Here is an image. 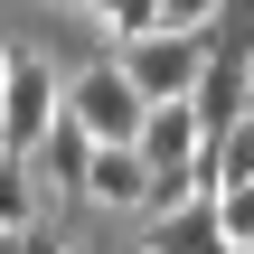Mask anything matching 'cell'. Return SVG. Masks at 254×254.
<instances>
[{
    "mask_svg": "<svg viewBox=\"0 0 254 254\" xmlns=\"http://www.w3.org/2000/svg\"><path fill=\"white\" fill-rule=\"evenodd\" d=\"M113 57L132 66V85L151 104H189L198 75H207V57H217V28H151V38H123Z\"/></svg>",
    "mask_w": 254,
    "mask_h": 254,
    "instance_id": "6da1fadb",
    "label": "cell"
},
{
    "mask_svg": "<svg viewBox=\"0 0 254 254\" xmlns=\"http://www.w3.org/2000/svg\"><path fill=\"white\" fill-rule=\"evenodd\" d=\"M66 113H75L94 141H141L151 94L132 85V66H123V57H94V66H75V75H66Z\"/></svg>",
    "mask_w": 254,
    "mask_h": 254,
    "instance_id": "7a4b0ae2",
    "label": "cell"
},
{
    "mask_svg": "<svg viewBox=\"0 0 254 254\" xmlns=\"http://www.w3.org/2000/svg\"><path fill=\"white\" fill-rule=\"evenodd\" d=\"M57 113H66V75H57L47 57H28V47H9V85H0V132H9V151H38Z\"/></svg>",
    "mask_w": 254,
    "mask_h": 254,
    "instance_id": "3957f363",
    "label": "cell"
},
{
    "mask_svg": "<svg viewBox=\"0 0 254 254\" xmlns=\"http://www.w3.org/2000/svg\"><path fill=\"white\" fill-rule=\"evenodd\" d=\"M198 151H207L198 104H151V123H141V160H151L160 179H198Z\"/></svg>",
    "mask_w": 254,
    "mask_h": 254,
    "instance_id": "277c9868",
    "label": "cell"
},
{
    "mask_svg": "<svg viewBox=\"0 0 254 254\" xmlns=\"http://www.w3.org/2000/svg\"><path fill=\"white\" fill-rule=\"evenodd\" d=\"M94 151H104V141H94V132H85L75 113H57V123H47V141H38L28 160H38L47 198H85V179H94Z\"/></svg>",
    "mask_w": 254,
    "mask_h": 254,
    "instance_id": "5b68a950",
    "label": "cell"
},
{
    "mask_svg": "<svg viewBox=\"0 0 254 254\" xmlns=\"http://www.w3.org/2000/svg\"><path fill=\"white\" fill-rule=\"evenodd\" d=\"M151 160H141V141H104L94 151V179H85V207H123V217H141L151 207Z\"/></svg>",
    "mask_w": 254,
    "mask_h": 254,
    "instance_id": "8992f818",
    "label": "cell"
},
{
    "mask_svg": "<svg viewBox=\"0 0 254 254\" xmlns=\"http://www.w3.org/2000/svg\"><path fill=\"white\" fill-rule=\"evenodd\" d=\"M141 254H236V245H226L217 198H189V207H170V217H141Z\"/></svg>",
    "mask_w": 254,
    "mask_h": 254,
    "instance_id": "52a82bcc",
    "label": "cell"
},
{
    "mask_svg": "<svg viewBox=\"0 0 254 254\" xmlns=\"http://www.w3.org/2000/svg\"><path fill=\"white\" fill-rule=\"evenodd\" d=\"M94 28H113V38H151L160 28V0H75Z\"/></svg>",
    "mask_w": 254,
    "mask_h": 254,
    "instance_id": "ba28073f",
    "label": "cell"
},
{
    "mask_svg": "<svg viewBox=\"0 0 254 254\" xmlns=\"http://www.w3.org/2000/svg\"><path fill=\"white\" fill-rule=\"evenodd\" d=\"M19 254H85V245H75V236H66V217L47 207L38 226H19Z\"/></svg>",
    "mask_w": 254,
    "mask_h": 254,
    "instance_id": "9c48e42d",
    "label": "cell"
},
{
    "mask_svg": "<svg viewBox=\"0 0 254 254\" xmlns=\"http://www.w3.org/2000/svg\"><path fill=\"white\" fill-rule=\"evenodd\" d=\"M226 0H160V28H217Z\"/></svg>",
    "mask_w": 254,
    "mask_h": 254,
    "instance_id": "30bf717a",
    "label": "cell"
},
{
    "mask_svg": "<svg viewBox=\"0 0 254 254\" xmlns=\"http://www.w3.org/2000/svg\"><path fill=\"white\" fill-rule=\"evenodd\" d=\"M217 217H226V245H254V189H226Z\"/></svg>",
    "mask_w": 254,
    "mask_h": 254,
    "instance_id": "8fae6325",
    "label": "cell"
},
{
    "mask_svg": "<svg viewBox=\"0 0 254 254\" xmlns=\"http://www.w3.org/2000/svg\"><path fill=\"white\" fill-rule=\"evenodd\" d=\"M0 85H9V57H0Z\"/></svg>",
    "mask_w": 254,
    "mask_h": 254,
    "instance_id": "7c38bea8",
    "label": "cell"
},
{
    "mask_svg": "<svg viewBox=\"0 0 254 254\" xmlns=\"http://www.w3.org/2000/svg\"><path fill=\"white\" fill-rule=\"evenodd\" d=\"M0 151H9V132H0Z\"/></svg>",
    "mask_w": 254,
    "mask_h": 254,
    "instance_id": "4fadbf2b",
    "label": "cell"
},
{
    "mask_svg": "<svg viewBox=\"0 0 254 254\" xmlns=\"http://www.w3.org/2000/svg\"><path fill=\"white\" fill-rule=\"evenodd\" d=\"M236 254H254V245H236Z\"/></svg>",
    "mask_w": 254,
    "mask_h": 254,
    "instance_id": "5bb4252c",
    "label": "cell"
},
{
    "mask_svg": "<svg viewBox=\"0 0 254 254\" xmlns=\"http://www.w3.org/2000/svg\"><path fill=\"white\" fill-rule=\"evenodd\" d=\"M85 254H94V245H85Z\"/></svg>",
    "mask_w": 254,
    "mask_h": 254,
    "instance_id": "9a60e30c",
    "label": "cell"
}]
</instances>
